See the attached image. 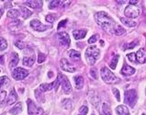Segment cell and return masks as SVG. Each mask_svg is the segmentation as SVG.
I'll return each mask as SVG.
<instances>
[{"instance_id": "6da1fadb", "label": "cell", "mask_w": 146, "mask_h": 115, "mask_svg": "<svg viewBox=\"0 0 146 115\" xmlns=\"http://www.w3.org/2000/svg\"><path fill=\"white\" fill-rule=\"evenodd\" d=\"M95 19H96V21H97L98 25L101 27L104 31H106L112 34L115 33V31L117 27H118V24H117L106 12L100 11V12H98V13H96Z\"/></svg>"}, {"instance_id": "7a4b0ae2", "label": "cell", "mask_w": 146, "mask_h": 115, "mask_svg": "<svg viewBox=\"0 0 146 115\" xmlns=\"http://www.w3.org/2000/svg\"><path fill=\"white\" fill-rule=\"evenodd\" d=\"M100 76H101L103 81L106 82L107 84H117L120 81L119 77H117L107 67L101 68V70H100Z\"/></svg>"}, {"instance_id": "3957f363", "label": "cell", "mask_w": 146, "mask_h": 115, "mask_svg": "<svg viewBox=\"0 0 146 115\" xmlns=\"http://www.w3.org/2000/svg\"><path fill=\"white\" fill-rule=\"evenodd\" d=\"M100 57V52L97 46H89L86 51V59L90 65L95 64L97 61Z\"/></svg>"}, {"instance_id": "277c9868", "label": "cell", "mask_w": 146, "mask_h": 115, "mask_svg": "<svg viewBox=\"0 0 146 115\" xmlns=\"http://www.w3.org/2000/svg\"><path fill=\"white\" fill-rule=\"evenodd\" d=\"M124 97H125V98H124L125 103L133 108L137 102V98H138L136 90L135 89L126 90V91H125V94H124Z\"/></svg>"}, {"instance_id": "5b68a950", "label": "cell", "mask_w": 146, "mask_h": 115, "mask_svg": "<svg viewBox=\"0 0 146 115\" xmlns=\"http://www.w3.org/2000/svg\"><path fill=\"white\" fill-rule=\"evenodd\" d=\"M140 7L134 5H129L124 10V14L128 19H136L140 16Z\"/></svg>"}, {"instance_id": "8992f818", "label": "cell", "mask_w": 146, "mask_h": 115, "mask_svg": "<svg viewBox=\"0 0 146 115\" xmlns=\"http://www.w3.org/2000/svg\"><path fill=\"white\" fill-rule=\"evenodd\" d=\"M58 79L60 81V85L62 86V89H64V92L65 94H70L72 92V87H71V84L68 80V78L65 76L62 75V74H58Z\"/></svg>"}, {"instance_id": "52a82bcc", "label": "cell", "mask_w": 146, "mask_h": 115, "mask_svg": "<svg viewBox=\"0 0 146 115\" xmlns=\"http://www.w3.org/2000/svg\"><path fill=\"white\" fill-rule=\"evenodd\" d=\"M27 103H28V112H29V115H41L43 113V110L42 109L39 108L35 105V103L33 102L31 100H27Z\"/></svg>"}, {"instance_id": "ba28073f", "label": "cell", "mask_w": 146, "mask_h": 115, "mask_svg": "<svg viewBox=\"0 0 146 115\" xmlns=\"http://www.w3.org/2000/svg\"><path fill=\"white\" fill-rule=\"evenodd\" d=\"M29 75V71L21 67H17L12 71V76L16 80H22Z\"/></svg>"}, {"instance_id": "9c48e42d", "label": "cell", "mask_w": 146, "mask_h": 115, "mask_svg": "<svg viewBox=\"0 0 146 115\" xmlns=\"http://www.w3.org/2000/svg\"><path fill=\"white\" fill-rule=\"evenodd\" d=\"M60 85V81L59 79H56L54 82L52 83H48V84H41L40 86V90L41 92H45V91H49V90H52V88H54L55 90L58 89V87H59Z\"/></svg>"}, {"instance_id": "30bf717a", "label": "cell", "mask_w": 146, "mask_h": 115, "mask_svg": "<svg viewBox=\"0 0 146 115\" xmlns=\"http://www.w3.org/2000/svg\"><path fill=\"white\" fill-rule=\"evenodd\" d=\"M58 40H59L60 44L64 47H69L70 46V37L68 33L62 31L58 33Z\"/></svg>"}, {"instance_id": "8fae6325", "label": "cell", "mask_w": 146, "mask_h": 115, "mask_svg": "<svg viewBox=\"0 0 146 115\" xmlns=\"http://www.w3.org/2000/svg\"><path fill=\"white\" fill-rule=\"evenodd\" d=\"M31 27L36 31H45L49 28L48 26L44 25L38 19H33L31 21Z\"/></svg>"}, {"instance_id": "7c38bea8", "label": "cell", "mask_w": 146, "mask_h": 115, "mask_svg": "<svg viewBox=\"0 0 146 115\" xmlns=\"http://www.w3.org/2000/svg\"><path fill=\"white\" fill-rule=\"evenodd\" d=\"M60 66L64 71L66 72H70V73H73L76 71V67L74 66L72 64H70V62L68 60H66L64 58H62L60 61Z\"/></svg>"}, {"instance_id": "4fadbf2b", "label": "cell", "mask_w": 146, "mask_h": 115, "mask_svg": "<svg viewBox=\"0 0 146 115\" xmlns=\"http://www.w3.org/2000/svg\"><path fill=\"white\" fill-rule=\"evenodd\" d=\"M136 59L141 64L146 63V52L144 49H140V50L136 53Z\"/></svg>"}, {"instance_id": "5bb4252c", "label": "cell", "mask_w": 146, "mask_h": 115, "mask_svg": "<svg viewBox=\"0 0 146 115\" xmlns=\"http://www.w3.org/2000/svg\"><path fill=\"white\" fill-rule=\"evenodd\" d=\"M17 100H18V94H17L16 90L13 88L10 91L9 95H8L7 98V105H12L14 104L15 102L17 101Z\"/></svg>"}, {"instance_id": "9a60e30c", "label": "cell", "mask_w": 146, "mask_h": 115, "mask_svg": "<svg viewBox=\"0 0 146 115\" xmlns=\"http://www.w3.org/2000/svg\"><path fill=\"white\" fill-rule=\"evenodd\" d=\"M120 73H121L123 76H132L133 74L135 73V68H133V67L130 66V65H128V64H124V66L122 67Z\"/></svg>"}, {"instance_id": "2e32d148", "label": "cell", "mask_w": 146, "mask_h": 115, "mask_svg": "<svg viewBox=\"0 0 146 115\" xmlns=\"http://www.w3.org/2000/svg\"><path fill=\"white\" fill-rule=\"evenodd\" d=\"M86 29H81V30H76L73 31V35L76 40H82L84 39L86 35Z\"/></svg>"}, {"instance_id": "e0dca14e", "label": "cell", "mask_w": 146, "mask_h": 115, "mask_svg": "<svg viewBox=\"0 0 146 115\" xmlns=\"http://www.w3.org/2000/svg\"><path fill=\"white\" fill-rule=\"evenodd\" d=\"M19 55L17 53H12L11 58H10V63H9V67L11 69H13L17 66V64H19Z\"/></svg>"}, {"instance_id": "ac0fdd59", "label": "cell", "mask_w": 146, "mask_h": 115, "mask_svg": "<svg viewBox=\"0 0 146 115\" xmlns=\"http://www.w3.org/2000/svg\"><path fill=\"white\" fill-rule=\"evenodd\" d=\"M25 5H27L28 7H31V9H40L42 7L43 2L42 1H33V0H30V1L25 2Z\"/></svg>"}, {"instance_id": "d6986e66", "label": "cell", "mask_w": 146, "mask_h": 115, "mask_svg": "<svg viewBox=\"0 0 146 115\" xmlns=\"http://www.w3.org/2000/svg\"><path fill=\"white\" fill-rule=\"evenodd\" d=\"M74 84H76V88L77 89H81L84 87V78L81 76H76L74 77Z\"/></svg>"}, {"instance_id": "ffe728a7", "label": "cell", "mask_w": 146, "mask_h": 115, "mask_svg": "<svg viewBox=\"0 0 146 115\" xmlns=\"http://www.w3.org/2000/svg\"><path fill=\"white\" fill-rule=\"evenodd\" d=\"M21 112H22V103L21 102H19V103H17L13 108L9 110V113L12 115H17Z\"/></svg>"}, {"instance_id": "44dd1931", "label": "cell", "mask_w": 146, "mask_h": 115, "mask_svg": "<svg viewBox=\"0 0 146 115\" xmlns=\"http://www.w3.org/2000/svg\"><path fill=\"white\" fill-rule=\"evenodd\" d=\"M116 112L119 115H130L129 112V110L126 106L124 105H119L116 108Z\"/></svg>"}, {"instance_id": "7402d4cb", "label": "cell", "mask_w": 146, "mask_h": 115, "mask_svg": "<svg viewBox=\"0 0 146 115\" xmlns=\"http://www.w3.org/2000/svg\"><path fill=\"white\" fill-rule=\"evenodd\" d=\"M120 21H121L124 25H126L128 27H135L137 26V22L133 21L131 19H128V18H120Z\"/></svg>"}, {"instance_id": "603a6c76", "label": "cell", "mask_w": 146, "mask_h": 115, "mask_svg": "<svg viewBox=\"0 0 146 115\" xmlns=\"http://www.w3.org/2000/svg\"><path fill=\"white\" fill-rule=\"evenodd\" d=\"M34 62H35V59H34V56H33V57H24L22 63L24 65H26V66L31 67L34 64Z\"/></svg>"}, {"instance_id": "cb8c5ba5", "label": "cell", "mask_w": 146, "mask_h": 115, "mask_svg": "<svg viewBox=\"0 0 146 115\" xmlns=\"http://www.w3.org/2000/svg\"><path fill=\"white\" fill-rule=\"evenodd\" d=\"M69 56L72 60H79L80 59V53L76 50H70L69 51Z\"/></svg>"}, {"instance_id": "d4e9b609", "label": "cell", "mask_w": 146, "mask_h": 115, "mask_svg": "<svg viewBox=\"0 0 146 115\" xmlns=\"http://www.w3.org/2000/svg\"><path fill=\"white\" fill-rule=\"evenodd\" d=\"M7 17L10 19H17L20 15V12L18 9H10L7 12Z\"/></svg>"}, {"instance_id": "484cf974", "label": "cell", "mask_w": 146, "mask_h": 115, "mask_svg": "<svg viewBox=\"0 0 146 115\" xmlns=\"http://www.w3.org/2000/svg\"><path fill=\"white\" fill-rule=\"evenodd\" d=\"M20 10H21V14L24 19H28L32 14V12L25 7H20Z\"/></svg>"}, {"instance_id": "4316f807", "label": "cell", "mask_w": 146, "mask_h": 115, "mask_svg": "<svg viewBox=\"0 0 146 115\" xmlns=\"http://www.w3.org/2000/svg\"><path fill=\"white\" fill-rule=\"evenodd\" d=\"M9 83H10V80L7 76H4L0 77V88L5 87V86H8Z\"/></svg>"}, {"instance_id": "83f0119b", "label": "cell", "mask_w": 146, "mask_h": 115, "mask_svg": "<svg viewBox=\"0 0 146 115\" xmlns=\"http://www.w3.org/2000/svg\"><path fill=\"white\" fill-rule=\"evenodd\" d=\"M102 115H112L111 114V110L108 104L107 103H104L103 104V108H102Z\"/></svg>"}, {"instance_id": "f1b7e54d", "label": "cell", "mask_w": 146, "mask_h": 115, "mask_svg": "<svg viewBox=\"0 0 146 115\" xmlns=\"http://www.w3.org/2000/svg\"><path fill=\"white\" fill-rule=\"evenodd\" d=\"M119 55H114L113 58L111 59V62L110 63V66L112 68V69H115L116 66H117V64H118V61H119Z\"/></svg>"}, {"instance_id": "f546056e", "label": "cell", "mask_w": 146, "mask_h": 115, "mask_svg": "<svg viewBox=\"0 0 146 115\" xmlns=\"http://www.w3.org/2000/svg\"><path fill=\"white\" fill-rule=\"evenodd\" d=\"M125 32H126V31H125V29L123 27H121L120 25H118V27H117L116 31H115V35L116 36H120V35H123Z\"/></svg>"}, {"instance_id": "4dcf8cb0", "label": "cell", "mask_w": 146, "mask_h": 115, "mask_svg": "<svg viewBox=\"0 0 146 115\" xmlns=\"http://www.w3.org/2000/svg\"><path fill=\"white\" fill-rule=\"evenodd\" d=\"M7 48V41L2 38V37H0V51H4L6 50Z\"/></svg>"}, {"instance_id": "1f68e13d", "label": "cell", "mask_w": 146, "mask_h": 115, "mask_svg": "<svg viewBox=\"0 0 146 115\" xmlns=\"http://www.w3.org/2000/svg\"><path fill=\"white\" fill-rule=\"evenodd\" d=\"M61 5V1H57V0H52V1H50L49 3V7L51 9H53L57 7L58 6Z\"/></svg>"}, {"instance_id": "d6a6232c", "label": "cell", "mask_w": 146, "mask_h": 115, "mask_svg": "<svg viewBox=\"0 0 146 115\" xmlns=\"http://www.w3.org/2000/svg\"><path fill=\"white\" fill-rule=\"evenodd\" d=\"M6 98H7V92L5 90H1L0 91V105H2L5 102Z\"/></svg>"}, {"instance_id": "836d02e7", "label": "cell", "mask_w": 146, "mask_h": 115, "mask_svg": "<svg viewBox=\"0 0 146 115\" xmlns=\"http://www.w3.org/2000/svg\"><path fill=\"white\" fill-rule=\"evenodd\" d=\"M138 44V41H134V42H132L131 43H128V44H125L124 45V50H127V49H132L134 48L136 45Z\"/></svg>"}, {"instance_id": "e575fe53", "label": "cell", "mask_w": 146, "mask_h": 115, "mask_svg": "<svg viewBox=\"0 0 146 115\" xmlns=\"http://www.w3.org/2000/svg\"><path fill=\"white\" fill-rule=\"evenodd\" d=\"M127 58L131 61V63H136V53H129V55H127Z\"/></svg>"}, {"instance_id": "d590c367", "label": "cell", "mask_w": 146, "mask_h": 115, "mask_svg": "<svg viewBox=\"0 0 146 115\" xmlns=\"http://www.w3.org/2000/svg\"><path fill=\"white\" fill-rule=\"evenodd\" d=\"M98 38H99V36H98V34H95V35H93V36H91V37H90V39L88 40V43H90V44L95 43L98 40Z\"/></svg>"}, {"instance_id": "8d00e7d4", "label": "cell", "mask_w": 146, "mask_h": 115, "mask_svg": "<svg viewBox=\"0 0 146 115\" xmlns=\"http://www.w3.org/2000/svg\"><path fill=\"white\" fill-rule=\"evenodd\" d=\"M45 59H46V56H45L44 53H39V55H38V63L39 64H41V63H43Z\"/></svg>"}, {"instance_id": "74e56055", "label": "cell", "mask_w": 146, "mask_h": 115, "mask_svg": "<svg viewBox=\"0 0 146 115\" xmlns=\"http://www.w3.org/2000/svg\"><path fill=\"white\" fill-rule=\"evenodd\" d=\"M79 112L81 115H86V113L88 112V108L86 106H82L80 109H79Z\"/></svg>"}, {"instance_id": "f35d334b", "label": "cell", "mask_w": 146, "mask_h": 115, "mask_svg": "<svg viewBox=\"0 0 146 115\" xmlns=\"http://www.w3.org/2000/svg\"><path fill=\"white\" fill-rule=\"evenodd\" d=\"M15 45L17 47H18L19 49H24L25 47H26V44H25L22 41H17Z\"/></svg>"}, {"instance_id": "ab89813d", "label": "cell", "mask_w": 146, "mask_h": 115, "mask_svg": "<svg viewBox=\"0 0 146 115\" xmlns=\"http://www.w3.org/2000/svg\"><path fill=\"white\" fill-rule=\"evenodd\" d=\"M54 19H55V16L52 14H50V15L46 16V21H48L50 23H52L54 21Z\"/></svg>"}, {"instance_id": "60d3db41", "label": "cell", "mask_w": 146, "mask_h": 115, "mask_svg": "<svg viewBox=\"0 0 146 115\" xmlns=\"http://www.w3.org/2000/svg\"><path fill=\"white\" fill-rule=\"evenodd\" d=\"M112 92H113V94L115 95L116 98H117V100H120V95H119V89H117V88H113L112 89Z\"/></svg>"}, {"instance_id": "b9f144b4", "label": "cell", "mask_w": 146, "mask_h": 115, "mask_svg": "<svg viewBox=\"0 0 146 115\" xmlns=\"http://www.w3.org/2000/svg\"><path fill=\"white\" fill-rule=\"evenodd\" d=\"M90 75H91V76H92L94 79H98V73H97V70H96L95 68H91Z\"/></svg>"}, {"instance_id": "7bdbcfd3", "label": "cell", "mask_w": 146, "mask_h": 115, "mask_svg": "<svg viewBox=\"0 0 146 115\" xmlns=\"http://www.w3.org/2000/svg\"><path fill=\"white\" fill-rule=\"evenodd\" d=\"M67 22V20L66 19H64V20H62V21H61L60 23H59V25H58V29H61L62 27H64V26H65V23Z\"/></svg>"}, {"instance_id": "ee69618b", "label": "cell", "mask_w": 146, "mask_h": 115, "mask_svg": "<svg viewBox=\"0 0 146 115\" xmlns=\"http://www.w3.org/2000/svg\"><path fill=\"white\" fill-rule=\"evenodd\" d=\"M138 0H130L129 1V3H130V5H134V6H136L137 4H138Z\"/></svg>"}, {"instance_id": "f6af8a7d", "label": "cell", "mask_w": 146, "mask_h": 115, "mask_svg": "<svg viewBox=\"0 0 146 115\" xmlns=\"http://www.w3.org/2000/svg\"><path fill=\"white\" fill-rule=\"evenodd\" d=\"M4 64V56L0 55V64Z\"/></svg>"}, {"instance_id": "bcb514c9", "label": "cell", "mask_w": 146, "mask_h": 115, "mask_svg": "<svg viewBox=\"0 0 146 115\" xmlns=\"http://www.w3.org/2000/svg\"><path fill=\"white\" fill-rule=\"evenodd\" d=\"M3 14H4V10H3L2 9H0V19H1V17L3 16Z\"/></svg>"}, {"instance_id": "7dc6e473", "label": "cell", "mask_w": 146, "mask_h": 115, "mask_svg": "<svg viewBox=\"0 0 146 115\" xmlns=\"http://www.w3.org/2000/svg\"><path fill=\"white\" fill-rule=\"evenodd\" d=\"M52 72H49V77H52Z\"/></svg>"}, {"instance_id": "c3c4849f", "label": "cell", "mask_w": 146, "mask_h": 115, "mask_svg": "<svg viewBox=\"0 0 146 115\" xmlns=\"http://www.w3.org/2000/svg\"><path fill=\"white\" fill-rule=\"evenodd\" d=\"M92 115H95V114H92Z\"/></svg>"}, {"instance_id": "681fc988", "label": "cell", "mask_w": 146, "mask_h": 115, "mask_svg": "<svg viewBox=\"0 0 146 115\" xmlns=\"http://www.w3.org/2000/svg\"><path fill=\"white\" fill-rule=\"evenodd\" d=\"M143 115H145V114H143Z\"/></svg>"}, {"instance_id": "f907efd6", "label": "cell", "mask_w": 146, "mask_h": 115, "mask_svg": "<svg viewBox=\"0 0 146 115\" xmlns=\"http://www.w3.org/2000/svg\"><path fill=\"white\" fill-rule=\"evenodd\" d=\"M79 115H81V114H79Z\"/></svg>"}]
</instances>
